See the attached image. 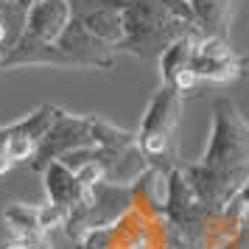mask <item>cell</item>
Masks as SVG:
<instances>
[{
    "label": "cell",
    "mask_w": 249,
    "mask_h": 249,
    "mask_svg": "<svg viewBox=\"0 0 249 249\" xmlns=\"http://www.w3.org/2000/svg\"><path fill=\"white\" fill-rule=\"evenodd\" d=\"M124 6L126 0H28L23 28L0 59V76L17 68L112 73Z\"/></svg>",
    "instance_id": "6da1fadb"
},
{
    "label": "cell",
    "mask_w": 249,
    "mask_h": 249,
    "mask_svg": "<svg viewBox=\"0 0 249 249\" xmlns=\"http://www.w3.org/2000/svg\"><path fill=\"white\" fill-rule=\"evenodd\" d=\"M210 109L213 129L202 160L179 162L177 168L199 202L210 210H224L249 182V124L230 98H215Z\"/></svg>",
    "instance_id": "7a4b0ae2"
},
{
    "label": "cell",
    "mask_w": 249,
    "mask_h": 249,
    "mask_svg": "<svg viewBox=\"0 0 249 249\" xmlns=\"http://www.w3.org/2000/svg\"><path fill=\"white\" fill-rule=\"evenodd\" d=\"M121 25L124 36L118 42V53H132L137 59H160L171 42L182 36H202L162 0H126Z\"/></svg>",
    "instance_id": "3957f363"
},
{
    "label": "cell",
    "mask_w": 249,
    "mask_h": 249,
    "mask_svg": "<svg viewBox=\"0 0 249 249\" xmlns=\"http://www.w3.org/2000/svg\"><path fill=\"white\" fill-rule=\"evenodd\" d=\"M132 143H137V137L129 129H121V126L98 118V115H73L59 107L53 124L48 126L45 137L39 140V148H36L34 160L28 165H31L34 174H39L48 162H53L62 154L76 151V148H90V146L121 148V146H132Z\"/></svg>",
    "instance_id": "277c9868"
},
{
    "label": "cell",
    "mask_w": 249,
    "mask_h": 249,
    "mask_svg": "<svg viewBox=\"0 0 249 249\" xmlns=\"http://www.w3.org/2000/svg\"><path fill=\"white\" fill-rule=\"evenodd\" d=\"M182 107H185V95L168 84H160L140 118V129L135 132L140 154L162 177L182 162L179 140H177L182 124Z\"/></svg>",
    "instance_id": "5b68a950"
},
{
    "label": "cell",
    "mask_w": 249,
    "mask_h": 249,
    "mask_svg": "<svg viewBox=\"0 0 249 249\" xmlns=\"http://www.w3.org/2000/svg\"><path fill=\"white\" fill-rule=\"evenodd\" d=\"M193 73L199 81H210V84H227V81L241 79L249 70V59L238 56L230 48L227 39L218 36H199L193 45Z\"/></svg>",
    "instance_id": "8992f818"
},
{
    "label": "cell",
    "mask_w": 249,
    "mask_h": 249,
    "mask_svg": "<svg viewBox=\"0 0 249 249\" xmlns=\"http://www.w3.org/2000/svg\"><path fill=\"white\" fill-rule=\"evenodd\" d=\"M196 34L227 39L238 12V0H162Z\"/></svg>",
    "instance_id": "52a82bcc"
},
{
    "label": "cell",
    "mask_w": 249,
    "mask_h": 249,
    "mask_svg": "<svg viewBox=\"0 0 249 249\" xmlns=\"http://www.w3.org/2000/svg\"><path fill=\"white\" fill-rule=\"evenodd\" d=\"M199 36H182L177 42H171L162 53H160V84H168L177 92H191L199 79L193 73V45Z\"/></svg>",
    "instance_id": "ba28073f"
},
{
    "label": "cell",
    "mask_w": 249,
    "mask_h": 249,
    "mask_svg": "<svg viewBox=\"0 0 249 249\" xmlns=\"http://www.w3.org/2000/svg\"><path fill=\"white\" fill-rule=\"evenodd\" d=\"M39 177H42V185H45L48 204L59 207L65 213V218L73 210H79L81 204H84V199H87L90 188H81L79 182H76V177H73V171L68 165H62L59 160L48 162L45 168L39 171Z\"/></svg>",
    "instance_id": "9c48e42d"
},
{
    "label": "cell",
    "mask_w": 249,
    "mask_h": 249,
    "mask_svg": "<svg viewBox=\"0 0 249 249\" xmlns=\"http://www.w3.org/2000/svg\"><path fill=\"white\" fill-rule=\"evenodd\" d=\"M3 224L14 238L42 235V230H39V204H23V202L9 204L3 210Z\"/></svg>",
    "instance_id": "30bf717a"
},
{
    "label": "cell",
    "mask_w": 249,
    "mask_h": 249,
    "mask_svg": "<svg viewBox=\"0 0 249 249\" xmlns=\"http://www.w3.org/2000/svg\"><path fill=\"white\" fill-rule=\"evenodd\" d=\"M12 132H14V121H12V124H6V126H0V177H3L6 171L14 168L12 162H9V157H6V143H9Z\"/></svg>",
    "instance_id": "8fae6325"
},
{
    "label": "cell",
    "mask_w": 249,
    "mask_h": 249,
    "mask_svg": "<svg viewBox=\"0 0 249 249\" xmlns=\"http://www.w3.org/2000/svg\"><path fill=\"white\" fill-rule=\"evenodd\" d=\"M31 249H56L53 235H31Z\"/></svg>",
    "instance_id": "7c38bea8"
},
{
    "label": "cell",
    "mask_w": 249,
    "mask_h": 249,
    "mask_svg": "<svg viewBox=\"0 0 249 249\" xmlns=\"http://www.w3.org/2000/svg\"><path fill=\"white\" fill-rule=\"evenodd\" d=\"M6 3H9L12 9H20V12H25V9H28V0H6Z\"/></svg>",
    "instance_id": "4fadbf2b"
}]
</instances>
